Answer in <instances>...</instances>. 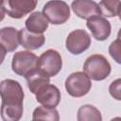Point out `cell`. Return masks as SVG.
I'll use <instances>...</instances> for the list:
<instances>
[{
	"label": "cell",
	"instance_id": "obj_1",
	"mask_svg": "<svg viewBox=\"0 0 121 121\" xmlns=\"http://www.w3.org/2000/svg\"><path fill=\"white\" fill-rule=\"evenodd\" d=\"M0 94L2 98L1 118L4 121H18L24 112L23 102L25 97L21 84L14 79L7 78L0 83Z\"/></svg>",
	"mask_w": 121,
	"mask_h": 121
},
{
	"label": "cell",
	"instance_id": "obj_22",
	"mask_svg": "<svg viewBox=\"0 0 121 121\" xmlns=\"http://www.w3.org/2000/svg\"><path fill=\"white\" fill-rule=\"evenodd\" d=\"M117 38H118V39H121V28L118 30V33H117Z\"/></svg>",
	"mask_w": 121,
	"mask_h": 121
},
{
	"label": "cell",
	"instance_id": "obj_19",
	"mask_svg": "<svg viewBox=\"0 0 121 121\" xmlns=\"http://www.w3.org/2000/svg\"><path fill=\"white\" fill-rule=\"evenodd\" d=\"M109 54L113 60L121 64V39H116L109 45Z\"/></svg>",
	"mask_w": 121,
	"mask_h": 121
},
{
	"label": "cell",
	"instance_id": "obj_10",
	"mask_svg": "<svg viewBox=\"0 0 121 121\" xmlns=\"http://www.w3.org/2000/svg\"><path fill=\"white\" fill-rule=\"evenodd\" d=\"M71 8L74 13L81 19H90L101 15L99 5L94 0H73Z\"/></svg>",
	"mask_w": 121,
	"mask_h": 121
},
{
	"label": "cell",
	"instance_id": "obj_17",
	"mask_svg": "<svg viewBox=\"0 0 121 121\" xmlns=\"http://www.w3.org/2000/svg\"><path fill=\"white\" fill-rule=\"evenodd\" d=\"M33 120H49V121H59L60 115L55 108L40 106L37 107L32 113Z\"/></svg>",
	"mask_w": 121,
	"mask_h": 121
},
{
	"label": "cell",
	"instance_id": "obj_5",
	"mask_svg": "<svg viewBox=\"0 0 121 121\" xmlns=\"http://www.w3.org/2000/svg\"><path fill=\"white\" fill-rule=\"evenodd\" d=\"M43 15L52 25L64 24L70 18V7L62 0H50L43 8Z\"/></svg>",
	"mask_w": 121,
	"mask_h": 121
},
{
	"label": "cell",
	"instance_id": "obj_8",
	"mask_svg": "<svg viewBox=\"0 0 121 121\" xmlns=\"http://www.w3.org/2000/svg\"><path fill=\"white\" fill-rule=\"evenodd\" d=\"M38 0H6L2 4V10L13 19H21L33 11Z\"/></svg>",
	"mask_w": 121,
	"mask_h": 121
},
{
	"label": "cell",
	"instance_id": "obj_2",
	"mask_svg": "<svg viewBox=\"0 0 121 121\" xmlns=\"http://www.w3.org/2000/svg\"><path fill=\"white\" fill-rule=\"evenodd\" d=\"M83 71L91 79L100 81L109 77L112 67L109 60L103 55L94 54L86 59L83 65Z\"/></svg>",
	"mask_w": 121,
	"mask_h": 121
},
{
	"label": "cell",
	"instance_id": "obj_3",
	"mask_svg": "<svg viewBox=\"0 0 121 121\" xmlns=\"http://www.w3.org/2000/svg\"><path fill=\"white\" fill-rule=\"evenodd\" d=\"M11 68L16 75L26 78L39 68V58L30 51L16 52L12 57Z\"/></svg>",
	"mask_w": 121,
	"mask_h": 121
},
{
	"label": "cell",
	"instance_id": "obj_18",
	"mask_svg": "<svg viewBox=\"0 0 121 121\" xmlns=\"http://www.w3.org/2000/svg\"><path fill=\"white\" fill-rule=\"evenodd\" d=\"M120 4V0H101L98 4L101 15L105 17H115L118 14Z\"/></svg>",
	"mask_w": 121,
	"mask_h": 121
},
{
	"label": "cell",
	"instance_id": "obj_6",
	"mask_svg": "<svg viewBox=\"0 0 121 121\" xmlns=\"http://www.w3.org/2000/svg\"><path fill=\"white\" fill-rule=\"evenodd\" d=\"M62 68L60 54L55 49H47L39 57V69L48 77H55Z\"/></svg>",
	"mask_w": 121,
	"mask_h": 121
},
{
	"label": "cell",
	"instance_id": "obj_12",
	"mask_svg": "<svg viewBox=\"0 0 121 121\" xmlns=\"http://www.w3.org/2000/svg\"><path fill=\"white\" fill-rule=\"evenodd\" d=\"M19 40V30L12 26H6L0 30V45L3 56L6 52H13L17 49Z\"/></svg>",
	"mask_w": 121,
	"mask_h": 121
},
{
	"label": "cell",
	"instance_id": "obj_11",
	"mask_svg": "<svg viewBox=\"0 0 121 121\" xmlns=\"http://www.w3.org/2000/svg\"><path fill=\"white\" fill-rule=\"evenodd\" d=\"M35 95L37 102L46 107L56 108L60 101V91L56 85L50 83L43 86Z\"/></svg>",
	"mask_w": 121,
	"mask_h": 121
},
{
	"label": "cell",
	"instance_id": "obj_20",
	"mask_svg": "<svg viewBox=\"0 0 121 121\" xmlns=\"http://www.w3.org/2000/svg\"><path fill=\"white\" fill-rule=\"evenodd\" d=\"M109 93L112 98L121 101V78H117L110 84Z\"/></svg>",
	"mask_w": 121,
	"mask_h": 121
},
{
	"label": "cell",
	"instance_id": "obj_14",
	"mask_svg": "<svg viewBox=\"0 0 121 121\" xmlns=\"http://www.w3.org/2000/svg\"><path fill=\"white\" fill-rule=\"evenodd\" d=\"M48 20L43 12L35 11L32 12L26 20V28L35 33H43L48 28Z\"/></svg>",
	"mask_w": 121,
	"mask_h": 121
},
{
	"label": "cell",
	"instance_id": "obj_7",
	"mask_svg": "<svg viewBox=\"0 0 121 121\" xmlns=\"http://www.w3.org/2000/svg\"><path fill=\"white\" fill-rule=\"evenodd\" d=\"M91 37L84 29H75L70 32L65 41L66 49L73 55H79L91 45Z\"/></svg>",
	"mask_w": 121,
	"mask_h": 121
},
{
	"label": "cell",
	"instance_id": "obj_4",
	"mask_svg": "<svg viewBox=\"0 0 121 121\" xmlns=\"http://www.w3.org/2000/svg\"><path fill=\"white\" fill-rule=\"evenodd\" d=\"M65 90L73 97H81L87 95L92 87L91 78L85 72H74L70 74L64 82Z\"/></svg>",
	"mask_w": 121,
	"mask_h": 121
},
{
	"label": "cell",
	"instance_id": "obj_21",
	"mask_svg": "<svg viewBox=\"0 0 121 121\" xmlns=\"http://www.w3.org/2000/svg\"><path fill=\"white\" fill-rule=\"evenodd\" d=\"M118 17H119V19H120V21H121V4H120V6H119V9H118Z\"/></svg>",
	"mask_w": 121,
	"mask_h": 121
},
{
	"label": "cell",
	"instance_id": "obj_9",
	"mask_svg": "<svg viewBox=\"0 0 121 121\" xmlns=\"http://www.w3.org/2000/svg\"><path fill=\"white\" fill-rule=\"evenodd\" d=\"M86 26L91 30L93 37L97 41H105L111 35V23L100 15L88 19Z\"/></svg>",
	"mask_w": 121,
	"mask_h": 121
},
{
	"label": "cell",
	"instance_id": "obj_15",
	"mask_svg": "<svg viewBox=\"0 0 121 121\" xmlns=\"http://www.w3.org/2000/svg\"><path fill=\"white\" fill-rule=\"evenodd\" d=\"M26 82H27V87L29 91L32 94H36L43 86L45 84L50 83V77L46 76L44 73H43L39 68L29 74L26 78Z\"/></svg>",
	"mask_w": 121,
	"mask_h": 121
},
{
	"label": "cell",
	"instance_id": "obj_16",
	"mask_svg": "<svg viewBox=\"0 0 121 121\" xmlns=\"http://www.w3.org/2000/svg\"><path fill=\"white\" fill-rule=\"evenodd\" d=\"M78 121H101L102 115L100 111L93 105H82L78 110Z\"/></svg>",
	"mask_w": 121,
	"mask_h": 121
},
{
	"label": "cell",
	"instance_id": "obj_13",
	"mask_svg": "<svg viewBox=\"0 0 121 121\" xmlns=\"http://www.w3.org/2000/svg\"><path fill=\"white\" fill-rule=\"evenodd\" d=\"M19 40L23 47L28 50H35L42 47L45 42V37L43 33H35L28 29L21 28L19 30Z\"/></svg>",
	"mask_w": 121,
	"mask_h": 121
}]
</instances>
